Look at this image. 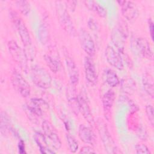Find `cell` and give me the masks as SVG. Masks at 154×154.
<instances>
[{"instance_id": "cell-1", "label": "cell", "mask_w": 154, "mask_h": 154, "mask_svg": "<svg viewBox=\"0 0 154 154\" xmlns=\"http://www.w3.org/2000/svg\"><path fill=\"white\" fill-rule=\"evenodd\" d=\"M11 20L13 23L14 27L16 28L20 37V40L23 44V46L26 50L29 49L31 51V39L30 37L28 29L22 19V18L19 16V15L14 11L10 13Z\"/></svg>"}, {"instance_id": "cell-2", "label": "cell", "mask_w": 154, "mask_h": 154, "mask_svg": "<svg viewBox=\"0 0 154 154\" xmlns=\"http://www.w3.org/2000/svg\"><path fill=\"white\" fill-rule=\"evenodd\" d=\"M31 73L32 79L37 87L43 89H47L51 87L52 78L45 69L34 66L32 67Z\"/></svg>"}, {"instance_id": "cell-3", "label": "cell", "mask_w": 154, "mask_h": 154, "mask_svg": "<svg viewBox=\"0 0 154 154\" xmlns=\"http://www.w3.org/2000/svg\"><path fill=\"white\" fill-rule=\"evenodd\" d=\"M131 48L136 54L142 58L153 60V51L146 38L141 37H135L132 40Z\"/></svg>"}, {"instance_id": "cell-4", "label": "cell", "mask_w": 154, "mask_h": 154, "mask_svg": "<svg viewBox=\"0 0 154 154\" xmlns=\"http://www.w3.org/2000/svg\"><path fill=\"white\" fill-rule=\"evenodd\" d=\"M114 46L108 45L106 47L105 55L107 62L112 67L118 70H122L124 67L123 60L121 56L122 50L118 48L116 45Z\"/></svg>"}, {"instance_id": "cell-5", "label": "cell", "mask_w": 154, "mask_h": 154, "mask_svg": "<svg viewBox=\"0 0 154 154\" xmlns=\"http://www.w3.org/2000/svg\"><path fill=\"white\" fill-rule=\"evenodd\" d=\"M11 81L14 90L21 96L26 97L30 94V86L20 73L16 71L13 72L11 76Z\"/></svg>"}, {"instance_id": "cell-6", "label": "cell", "mask_w": 154, "mask_h": 154, "mask_svg": "<svg viewBox=\"0 0 154 154\" xmlns=\"http://www.w3.org/2000/svg\"><path fill=\"white\" fill-rule=\"evenodd\" d=\"M98 129L103 146L105 148V150H106L107 153H117L118 149L116 145V143H114L111 135L108 131L106 126H105V124L103 122H100L98 123Z\"/></svg>"}, {"instance_id": "cell-7", "label": "cell", "mask_w": 154, "mask_h": 154, "mask_svg": "<svg viewBox=\"0 0 154 154\" xmlns=\"http://www.w3.org/2000/svg\"><path fill=\"white\" fill-rule=\"evenodd\" d=\"M8 48L10 55L14 60L22 67L26 68L27 64V56L14 40H10L8 42Z\"/></svg>"}, {"instance_id": "cell-8", "label": "cell", "mask_w": 154, "mask_h": 154, "mask_svg": "<svg viewBox=\"0 0 154 154\" xmlns=\"http://www.w3.org/2000/svg\"><path fill=\"white\" fill-rule=\"evenodd\" d=\"M78 37L82 49L89 57H93L95 54L96 49L94 42L90 34L85 29H81Z\"/></svg>"}, {"instance_id": "cell-9", "label": "cell", "mask_w": 154, "mask_h": 154, "mask_svg": "<svg viewBox=\"0 0 154 154\" xmlns=\"http://www.w3.org/2000/svg\"><path fill=\"white\" fill-rule=\"evenodd\" d=\"M42 126L45 136L49 139L52 146L55 150H58L61 146V142L58 134L52 124L49 121L45 120L42 122Z\"/></svg>"}, {"instance_id": "cell-10", "label": "cell", "mask_w": 154, "mask_h": 154, "mask_svg": "<svg viewBox=\"0 0 154 154\" xmlns=\"http://www.w3.org/2000/svg\"><path fill=\"white\" fill-rule=\"evenodd\" d=\"M121 7L122 15L128 20L132 21L138 16V10L136 4L131 1H117Z\"/></svg>"}, {"instance_id": "cell-11", "label": "cell", "mask_w": 154, "mask_h": 154, "mask_svg": "<svg viewBox=\"0 0 154 154\" xmlns=\"http://www.w3.org/2000/svg\"><path fill=\"white\" fill-rule=\"evenodd\" d=\"M57 14L59 17V20L64 29L71 35H75V29L73 25V23L71 19L68 14V12L63 7V6L60 4V2H57Z\"/></svg>"}, {"instance_id": "cell-12", "label": "cell", "mask_w": 154, "mask_h": 154, "mask_svg": "<svg viewBox=\"0 0 154 154\" xmlns=\"http://www.w3.org/2000/svg\"><path fill=\"white\" fill-rule=\"evenodd\" d=\"M84 73L86 79L92 85H95L97 82V72L93 61L90 57H85L84 60Z\"/></svg>"}, {"instance_id": "cell-13", "label": "cell", "mask_w": 154, "mask_h": 154, "mask_svg": "<svg viewBox=\"0 0 154 154\" xmlns=\"http://www.w3.org/2000/svg\"><path fill=\"white\" fill-rule=\"evenodd\" d=\"M78 135L81 140L85 144L93 146L96 142V137L94 132L85 125H80L79 126Z\"/></svg>"}, {"instance_id": "cell-14", "label": "cell", "mask_w": 154, "mask_h": 154, "mask_svg": "<svg viewBox=\"0 0 154 154\" xmlns=\"http://www.w3.org/2000/svg\"><path fill=\"white\" fill-rule=\"evenodd\" d=\"M49 108L47 102L40 98H32L31 103L27 105L28 110L35 116L40 117L42 115V108L48 109Z\"/></svg>"}, {"instance_id": "cell-15", "label": "cell", "mask_w": 154, "mask_h": 154, "mask_svg": "<svg viewBox=\"0 0 154 154\" xmlns=\"http://www.w3.org/2000/svg\"><path fill=\"white\" fill-rule=\"evenodd\" d=\"M66 64L69 73L70 82L73 85L78 84L79 78V74L77 66L74 60L67 54L66 55Z\"/></svg>"}, {"instance_id": "cell-16", "label": "cell", "mask_w": 154, "mask_h": 154, "mask_svg": "<svg viewBox=\"0 0 154 154\" xmlns=\"http://www.w3.org/2000/svg\"><path fill=\"white\" fill-rule=\"evenodd\" d=\"M115 99V93L111 89L108 90L102 96V101L103 108V112L105 118L107 120L109 119L111 108L112 107Z\"/></svg>"}, {"instance_id": "cell-17", "label": "cell", "mask_w": 154, "mask_h": 154, "mask_svg": "<svg viewBox=\"0 0 154 154\" xmlns=\"http://www.w3.org/2000/svg\"><path fill=\"white\" fill-rule=\"evenodd\" d=\"M78 99L79 103V111L81 112L84 118L88 122V123L93 125L94 123V119L88 102L87 101L86 99L81 94L78 96Z\"/></svg>"}, {"instance_id": "cell-18", "label": "cell", "mask_w": 154, "mask_h": 154, "mask_svg": "<svg viewBox=\"0 0 154 154\" xmlns=\"http://www.w3.org/2000/svg\"><path fill=\"white\" fill-rule=\"evenodd\" d=\"M34 139L42 153H46V154L55 153L54 151L49 149L48 142L46 140V137L43 135V134H42L39 132H35L34 134Z\"/></svg>"}, {"instance_id": "cell-19", "label": "cell", "mask_w": 154, "mask_h": 154, "mask_svg": "<svg viewBox=\"0 0 154 154\" xmlns=\"http://www.w3.org/2000/svg\"><path fill=\"white\" fill-rule=\"evenodd\" d=\"M103 76L106 83L111 87H114L120 83L117 75L114 70L110 69H105L103 71Z\"/></svg>"}, {"instance_id": "cell-20", "label": "cell", "mask_w": 154, "mask_h": 154, "mask_svg": "<svg viewBox=\"0 0 154 154\" xmlns=\"http://www.w3.org/2000/svg\"><path fill=\"white\" fill-rule=\"evenodd\" d=\"M84 3L89 10L94 12L99 16L101 17H105L106 16V10L98 2L94 1H84Z\"/></svg>"}, {"instance_id": "cell-21", "label": "cell", "mask_w": 154, "mask_h": 154, "mask_svg": "<svg viewBox=\"0 0 154 154\" xmlns=\"http://www.w3.org/2000/svg\"><path fill=\"white\" fill-rule=\"evenodd\" d=\"M44 59L51 71L54 73L57 72L61 67V63L58 58L49 54H46L44 55Z\"/></svg>"}, {"instance_id": "cell-22", "label": "cell", "mask_w": 154, "mask_h": 154, "mask_svg": "<svg viewBox=\"0 0 154 154\" xmlns=\"http://www.w3.org/2000/svg\"><path fill=\"white\" fill-rule=\"evenodd\" d=\"M67 97L68 102L71 109L76 115H78V113L80 112L79 99L78 96H77V95L75 93L73 88H70V90H69Z\"/></svg>"}, {"instance_id": "cell-23", "label": "cell", "mask_w": 154, "mask_h": 154, "mask_svg": "<svg viewBox=\"0 0 154 154\" xmlns=\"http://www.w3.org/2000/svg\"><path fill=\"white\" fill-rule=\"evenodd\" d=\"M143 84L146 93L151 96V97H153L154 93L153 81L152 77L150 75L146 74L144 75L143 77Z\"/></svg>"}, {"instance_id": "cell-24", "label": "cell", "mask_w": 154, "mask_h": 154, "mask_svg": "<svg viewBox=\"0 0 154 154\" xmlns=\"http://www.w3.org/2000/svg\"><path fill=\"white\" fill-rule=\"evenodd\" d=\"M122 89L123 91L129 94L135 92L136 90V83L132 78H126L122 81Z\"/></svg>"}, {"instance_id": "cell-25", "label": "cell", "mask_w": 154, "mask_h": 154, "mask_svg": "<svg viewBox=\"0 0 154 154\" xmlns=\"http://www.w3.org/2000/svg\"><path fill=\"white\" fill-rule=\"evenodd\" d=\"M1 133L2 135L7 134L10 129V122L8 115L3 111L1 112Z\"/></svg>"}, {"instance_id": "cell-26", "label": "cell", "mask_w": 154, "mask_h": 154, "mask_svg": "<svg viewBox=\"0 0 154 154\" xmlns=\"http://www.w3.org/2000/svg\"><path fill=\"white\" fill-rule=\"evenodd\" d=\"M67 145L69 146V150L72 153H75L78 149V143L76 139L70 134H66V135Z\"/></svg>"}, {"instance_id": "cell-27", "label": "cell", "mask_w": 154, "mask_h": 154, "mask_svg": "<svg viewBox=\"0 0 154 154\" xmlns=\"http://www.w3.org/2000/svg\"><path fill=\"white\" fill-rule=\"evenodd\" d=\"M16 4L20 11L24 15H26L30 10L29 4L26 1H17Z\"/></svg>"}, {"instance_id": "cell-28", "label": "cell", "mask_w": 154, "mask_h": 154, "mask_svg": "<svg viewBox=\"0 0 154 154\" xmlns=\"http://www.w3.org/2000/svg\"><path fill=\"white\" fill-rule=\"evenodd\" d=\"M146 113L149 122L151 125L153 126L154 125V115H153V108L151 105H147L146 106Z\"/></svg>"}, {"instance_id": "cell-29", "label": "cell", "mask_w": 154, "mask_h": 154, "mask_svg": "<svg viewBox=\"0 0 154 154\" xmlns=\"http://www.w3.org/2000/svg\"><path fill=\"white\" fill-rule=\"evenodd\" d=\"M135 150L137 153L138 154H150V152L149 148L143 144H138L135 146Z\"/></svg>"}, {"instance_id": "cell-30", "label": "cell", "mask_w": 154, "mask_h": 154, "mask_svg": "<svg viewBox=\"0 0 154 154\" xmlns=\"http://www.w3.org/2000/svg\"><path fill=\"white\" fill-rule=\"evenodd\" d=\"M48 32L45 28V27L43 26L42 28H40L39 30V35L40 37L42 36L40 39L41 40V42L45 44V43H46V42L47 41V38H48Z\"/></svg>"}, {"instance_id": "cell-31", "label": "cell", "mask_w": 154, "mask_h": 154, "mask_svg": "<svg viewBox=\"0 0 154 154\" xmlns=\"http://www.w3.org/2000/svg\"><path fill=\"white\" fill-rule=\"evenodd\" d=\"M137 136L142 140H146L147 137V134L146 129L143 127L140 126L137 130Z\"/></svg>"}, {"instance_id": "cell-32", "label": "cell", "mask_w": 154, "mask_h": 154, "mask_svg": "<svg viewBox=\"0 0 154 154\" xmlns=\"http://www.w3.org/2000/svg\"><path fill=\"white\" fill-rule=\"evenodd\" d=\"M79 153H95L96 152L94 151V150L90 146H84L82 147L79 152Z\"/></svg>"}, {"instance_id": "cell-33", "label": "cell", "mask_w": 154, "mask_h": 154, "mask_svg": "<svg viewBox=\"0 0 154 154\" xmlns=\"http://www.w3.org/2000/svg\"><path fill=\"white\" fill-rule=\"evenodd\" d=\"M149 32L150 34V37L152 40H153V22L151 19H149Z\"/></svg>"}, {"instance_id": "cell-34", "label": "cell", "mask_w": 154, "mask_h": 154, "mask_svg": "<svg viewBox=\"0 0 154 154\" xmlns=\"http://www.w3.org/2000/svg\"><path fill=\"white\" fill-rule=\"evenodd\" d=\"M18 148H19V152L20 153H25V145H24V143L22 140H20L18 144Z\"/></svg>"}, {"instance_id": "cell-35", "label": "cell", "mask_w": 154, "mask_h": 154, "mask_svg": "<svg viewBox=\"0 0 154 154\" xmlns=\"http://www.w3.org/2000/svg\"><path fill=\"white\" fill-rule=\"evenodd\" d=\"M76 1H66L67 3V6L68 7V8L70 10H74L76 7Z\"/></svg>"}, {"instance_id": "cell-36", "label": "cell", "mask_w": 154, "mask_h": 154, "mask_svg": "<svg viewBox=\"0 0 154 154\" xmlns=\"http://www.w3.org/2000/svg\"><path fill=\"white\" fill-rule=\"evenodd\" d=\"M88 24H92V25H90L88 26L90 27V28H91V29H96L97 27V25L96 24V22L93 20V19H90V20L88 21Z\"/></svg>"}]
</instances>
